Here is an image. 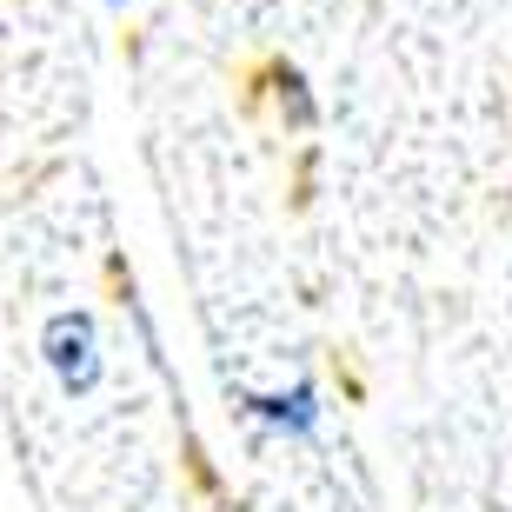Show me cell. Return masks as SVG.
<instances>
[{"mask_svg":"<svg viewBox=\"0 0 512 512\" xmlns=\"http://www.w3.org/2000/svg\"><path fill=\"white\" fill-rule=\"evenodd\" d=\"M40 353H47L54 380L74 399H87L100 386V353H94V320L87 313H54L47 333H40Z\"/></svg>","mask_w":512,"mask_h":512,"instance_id":"6da1fadb","label":"cell"},{"mask_svg":"<svg viewBox=\"0 0 512 512\" xmlns=\"http://www.w3.org/2000/svg\"><path fill=\"white\" fill-rule=\"evenodd\" d=\"M247 413L260 419L266 433H286V439H320V386L300 380L293 393H253Z\"/></svg>","mask_w":512,"mask_h":512,"instance_id":"7a4b0ae2","label":"cell"},{"mask_svg":"<svg viewBox=\"0 0 512 512\" xmlns=\"http://www.w3.org/2000/svg\"><path fill=\"white\" fill-rule=\"evenodd\" d=\"M107 7H127V0H107Z\"/></svg>","mask_w":512,"mask_h":512,"instance_id":"3957f363","label":"cell"}]
</instances>
